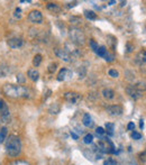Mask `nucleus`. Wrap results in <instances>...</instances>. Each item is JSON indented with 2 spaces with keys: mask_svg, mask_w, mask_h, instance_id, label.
<instances>
[{
  "mask_svg": "<svg viewBox=\"0 0 146 165\" xmlns=\"http://www.w3.org/2000/svg\"><path fill=\"white\" fill-rule=\"evenodd\" d=\"M137 87V89L140 90L143 92V90H146V82H138L137 84H135Z\"/></svg>",
  "mask_w": 146,
  "mask_h": 165,
  "instance_id": "obj_29",
  "label": "nucleus"
},
{
  "mask_svg": "<svg viewBox=\"0 0 146 165\" xmlns=\"http://www.w3.org/2000/svg\"><path fill=\"white\" fill-rule=\"evenodd\" d=\"M66 73H68V70L66 69H62L60 71L58 75H57V81H64L66 79Z\"/></svg>",
  "mask_w": 146,
  "mask_h": 165,
  "instance_id": "obj_21",
  "label": "nucleus"
},
{
  "mask_svg": "<svg viewBox=\"0 0 146 165\" xmlns=\"http://www.w3.org/2000/svg\"><path fill=\"white\" fill-rule=\"evenodd\" d=\"M116 4V1H109L108 5H110V6H113V5H115Z\"/></svg>",
  "mask_w": 146,
  "mask_h": 165,
  "instance_id": "obj_42",
  "label": "nucleus"
},
{
  "mask_svg": "<svg viewBox=\"0 0 146 165\" xmlns=\"http://www.w3.org/2000/svg\"><path fill=\"white\" fill-rule=\"evenodd\" d=\"M23 44H24V41H23V38H20V37H13L8 41V45H9V47H11V48L21 47Z\"/></svg>",
  "mask_w": 146,
  "mask_h": 165,
  "instance_id": "obj_10",
  "label": "nucleus"
},
{
  "mask_svg": "<svg viewBox=\"0 0 146 165\" xmlns=\"http://www.w3.org/2000/svg\"><path fill=\"white\" fill-rule=\"evenodd\" d=\"M133 45H130V44H127V52L128 53H130V52H133Z\"/></svg>",
  "mask_w": 146,
  "mask_h": 165,
  "instance_id": "obj_38",
  "label": "nucleus"
},
{
  "mask_svg": "<svg viewBox=\"0 0 146 165\" xmlns=\"http://www.w3.org/2000/svg\"><path fill=\"white\" fill-rule=\"evenodd\" d=\"M135 63L137 65H144L146 63V50H140L135 56Z\"/></svg>",
  "mask_w": 146,
  "mask_h": 165,
  "instance_id": "obj_9",
  "label": "nucleus"
},
{
  "mask_svg": "<svg viewBox=\"0 0 146 165\" xmlns=\"http://www.w3.org/2000/svg\"><path fill=\"white\" fill-rule=\"evenodd\" d=\"M5 106H6V103H5V101H4L2 99H0V110H1V109L4 108Z\"/></svg>",
  "mask_w": 146,
  "mask_h": 165,
  "instance_id": "obj_39",
  "label": "nucleus"
},
{
  "mask_svg": "<svg viewBox=\"0 0 146 165\" xmlns=\"http://www.w3.org/2000/svg\"><path fill=\"white\" fill-rule=\"evenodd\" d=\"M7 134H8V129L6 127H2L0 129V143L5 142V139L7 138Z\"/></svg>",
  "mask_w": 146,
  "mask_h": 165,
  "instance_id": "obj_20",
  "label": "nucleus"
},
{
  "mask_svg": "<svg viewBox=\"0 0 146 165\" xmlns=\"http://www.w3.org/2000/svg\"><path fill=\"white\" fill-rule=\"evenodd\" d=\"M107 112L111 117H119L122 115L124 110H122V107L119 105H113V106H109L107 108Z\"/></svg>",
  "mask_w": 146,
  "mask_h": 165,
  "instance_id": "obj_7",
  "label": "nucleus"
},
{
  "mask_svg": "<svg viewBox=\"0 0 146 165\" xmlns=\"http://www.w3.org/2000/svg\"><path fill=\"white\" fill-rule=\"evenodd\" d=\"M70 38L71 42L76 45H83L85 43V36H84L83 32L76 27L72 28L70 31Z\"/></svg>",
  "mask_w": 146,
  "mask_h": 165,
  "instance_id": "obj_3",
  "label": "nucleus"
},
{
  "mask_svg": "<svg viewBox=\"0 0 146 165\" xmlns=\"http://www.w3.org/2000/svg\"><path fill=\"white\" fill-rule=\"evenodd\" d=\"M42 60H43V58H42V55H41V54H36V55L34 56V58H33V65L36 66V68L39 66L41 63H42Z\"/></svg>",
  "mask_w": 146,
  "mask_h": 165,
  "instance_id": "obj_18",
  "label": "nucleus"
},
{
  "mask_svg": "<svg viewBox=\"0 0 146 165\" xmlns=\"http://www.w3.org/2000/svg\"><path fill=\"white\" fill-rule=\"evenodd\" d=\"M82 124L85 126V127H92L93 126V120L91 118V116L89 114H84L83 115V118H82Z\"/></svg>",
  "mask_w": 146,
  "mask_h": 165,
  "instance_id": "obj_13",
  "label": "nucleus"
},
{
  "mask_svg": "<svg viewBox=\"0 0 146 165\" xmlns=\"http://www.w3.org/2000/svg\"><path fill=\"white\" fill-rule=\"evenodd\" d=\"M71 136H72V137H73L74 139H78V135H76L74 132H72V133H71Z\"/></svg>",
  "mask_w": 146,
  "mask_h": 165,
  "instance_id": "obj_41",
  "label": "nucleus"
},
{
  "mask_svg": "<svg viewBox=\"0 0 146 165\" xmlns=\"http://www.w3.org/2000/svg\"><path fill=\"white\" fill-rule=\"evenodd\" d=\"M46 8H47V9L50 10V11H52V13H54V14L60 13V11H61V8L58 7V5H57V4H53V2H50V4H47Z\"/></svg>",
  "mask_w": 146,
  "mask_h": 165,
  "instance_id": "obj_15",
  "label": "nucleus"
},
{
  "mask_svg": "<svg viewBox=\"0 0 146 165\" xmlns=\"http://www.w3.org/2000/svg\"><path fill=\"white\" fill-rule=\"evenodd\" d=\"M10 72V69L7 64H1L0 65V76L1 78H5V76L8 75V73Z\"/></svg>",
  "mask_w": 146,
  "mask_h": 165,
  "instance_id": "obj_16",
  "label": "nucleus"
},
{
  "mask_svg": "<svg viewBox=\"0 0 146 165\" xmlns=\"http://www.w3.org/2000/svg\"><path fill=\"white\" fill-rule=\"evenodd\" d=\"M114 58H115L114 55H113V54H110V53H108V52H107V54L105 55V60H106L107 62H113V61H114Z\"/></svg>",
  "mask_w": 146,
  "mask_h": 165,
  "instance_id": "obj_33",
  "label": "nucleus"
},
{
  "mask_svg": "<svg viewBox=\"0 0 146 165\" xmlns=\"http://www.w3.org/2000/svg\"><path fill=\"white\" fill-rule=\"evenodd\" d=\"M109 75L111 76V78H118V76H119V73H118L117 70L110 69V70H109Z\"/></svg>",
  "mask_w": 146,
  "mask_h": 165,
  "instance_id": "obj_31",
  "label": "nucleus"
},
{
  "mask_svg": "<svg viewBox=\"0 0 146 165\" xmlns=\"http://www.w3.org/2000/svg\"><path fill=\"white\" fill-rule=\"evenodd\" d=\"M76 4H78V2H70V4L68 5V7H69V8H72V7L76 6Z\"/></svg>",
  "mask_w": 146,
  "mask_h": 165,
  "instance_id": "obj_40",
  "label": "nucleus"
},
{
  "mask_svg": "<svg viewBox=\"0 0 146 165\" xmlns=\"http://www.w3.org/2000/svg\"><path fill=\"white\" fill-rule=\"evenodd\" d=\"M6 149L7 154L11 157L18 156L21 152V142L17 136H9V138L7 139L6 143Z\"/></svg>",
  "mask_w": 146,
  "mask_h": 165,
  "instance_id": "obj_2",
  "label": "nucleus"
},
{
  "mask_svg": "<svg viewBox=\"0 0 146 165\" xmlns=\"http://www.w3.org/2000/svg\"><path fill=\"white\" fill-rule=\"evenodd\" d=\"M64 99L68 102H70V103H74L75 105V103H78L82 99V95L80 93H76V92H66L64 95Z\"/></svg>",
  "mask_w": 146,
  "mask_h": 165,
  "instance_id": "obj_8",
  "label": "nucleus"
},
{
  "mask_svg": "<svg viewBox=\"0 0 146 165\" xmlns=\"http://www.w3.org/2000/svg\"><path fill=\"white\" fill-rule=\"evenodd\" d=\"M48 112L52 115H56L60 112V106L57 105V103H54V105H52L51 107L48 108Z\"/></svg>",
  "mask_w": 146,
  "mask_h": 165,
  "instance_id": "obj_19",
  "label": "nucleus"
},
{
  "mask_svg": "<svg viewBox=\"0 0 146 165\" xmlns=\"http://www.w3.org/2000/svg\"><path fill=\"white\" fill-rule=\"evenodd\" d=\"M89 45H90V47H91V50L93 52H97V50H98V44H97V42L95 41H93V39H90V42H89Z\"/></svg>",
  "mask_w": 146,
  "mask_h": 165,
  "instance_id": "obj_25",
  "label": "nucleus"
},
{
  "mask_svg": "<svg viewBox=\"0 0 146 165\" xmlns=\"http://www.w3.org/2000/svg\"><path fill=\"white\" fill-rule=\"evenodd\" d=\"M4 93L14 99L18 98H28L29 97V90L23 87V85H15V84H5L4 85Z\"/></svg>",
  "mask_w": 146,
  "mask_h": 165,
  "instance_id": "obj_1",
  "label": "nucleus"
},
{
  "mask_svg": "<svg viewBox=\"0 0 146 165\" xmlns=\"http://www.w3.org/2000/svg\"><path fill=\"white\" fill-rule=\"evenodd\" d=\"M57 69V64L56 63H52L48 65V69H47V71L50 72V73H54L55 71H56Z\"/></svg>",
  "mask_w": 146,
  "mask_h": 165,
  "instance_id": "obj_26",
  "label": "nucleus"
},
{
  "mask_svg": "<svg viewBox=\"0 0 146 165\" xmlns=\"http://www.w3.org/2000/svg\"><path fill=\"white\" fill-rule=\"evenodd\" d=\"M101 95L105 99H107V100H113L115 98V91L111 89H109V88H106V89L102 90Z\"/></svg>",
  "mask_w": 146,
  "mask_h": 165,
  "instance_id": "obj_12",
  "label": "nucleus"
},
{
  "mask_svg": "<svg viewBox=\"0 0 146 165\" xmlns=\"http://www.w3.org/2000/svg\"><path fill=\"white\" fill-rule=\"evenodd\" d=\"M84 17L89 20H95L97 19V14L92 10H84Z\"/></svg>",
  "mask_w": 146,
  "mask_h": 165,
  "instance_id": "obj_17",
  "label": "nucleus"
},
{
  "mask_svg": "<svg viewBox=\"0 0 146 165\" xmlns=\"http://www.w3.org/2000/svg\"><path fill=\"white\" fill-rule=\"evenodd\" d=\"M140 128H143V127H144V124H143V120H140Z\"/></svg>",
  "mask_w": 146,
  "mask_h": 165,
  "instance_id": "obj_43",
  "label": "nucleus"
},
{
  "mask_svg": "<svg viewBox=\"0 0 146 165\" xmlns=\"http://www.w3.org/2000/svg\"><path fill=\"white\" fill-rule=\"evenodd\" d=\"M127 129L128 130H133V129H135V124H134V122H129L127 126Z\"/></svg>",
  "mask_w": 146,
  "mask_h": 165,
  "instance_id": "obj_37",
  "label": "nucleus"
},
{
  "mask_svg": "<svg viewBox=\"0 0 146 165\" xmlns=\"http://www.w3.org/2000/svg\"><path fill=\"white\" fill-rule=\"evenodd\" d=\"M120 4H121V5H120L121 7H122V6H125V5H126V1H121Z\"/></svg>",
  "mask_w": 146,
  "mask_h": 165,
  "instance_id": "obj_44",
  "label": "nucleus"
},
{
  "mask_svg": "<svg viewBox=\"0 0 146 165\" xmlns=\"http://www.w3.org/2000/svg\"><path fill=\"white\" fill-rule=\"evenodd\" d=\"M95 133H97V135H98V136L102 137V136L106 134V130H105V129H103L102 127H98L97 129H95Z\"/></svg>",
  "mask_w": 146,
  "mask_h": 165,
  "instance_id": "obj_30",
  "label": "nucleus"
},
{
  "mask_svg": "<svg viewBox=\"0 0 146 165\" xmlns=\"http://www.w3.org/2000/svg\"><path fill=\"white\" fill-rule=\"evenodd\" d=\"M55 55L57 57H60L61 60H63L64 62H71L72 61V56H71V53L66 48H55Z\"/></svg>",
  "mask_w": 146,
  "mask_h": 165,
  "instance_id": "obj_5",
  "label": "nucleus"
},
{
  "mask_svg": "<svg viewBox=\"0 0 146 165\" xmlns=\"http://www.w3.org/2000/svg\"><path fill=\"white\" fill-rule=\"evenodd\" d=\"M17 80H18V82H21V83L25 82V78H24L23 74H19V75H17Z\"/></svg>",
  "mask_w": 146,
  "mask_h": 165,
  "instance_id": "obj_36",
  "label": "nucleus"
},
{
  "mask_svg": "<svg viewBox=\"0 0 146 165\" xmlns=\"http://www.w3.org/2000/svg\"><path fill=\"white\" fill-rule=\"evenodd\" d=\"M0 117H1L4 122H9V120H10V112H9V109L7 107V105L0 110Z\"/></svg>",
  "mask_w": 146,
  "mask_h": 165,
  "instance_id": "obj_11",
  "label": "nucleus"
},
{
  "mask_svg": "<svg viewBox=\"0 0 146 165\" xmlns=\"http://www.w3.org/2000/svg\"><path fill=\"white\" fill-rule=\"evenodd\" d=\"M132 138H133V139H135V140L142 139V134L137 133V132H133V133H132Z\"/></svg>",
  "mask_w": 146,
  "mask_h": 165,
  "instance_id": "obj_27",
  "label": "nucleus"
},
{
  "mask_svg": "<svg viewBox=\"0 0 146 165\" xmlns=\"http://www.w3.org/2000/svg\"><path fill=\"white\" fill-rule=\"evenodd\" d=\"M9 165H29V163H27L26 161H14Z\"/></svg>",
  "mask_w": 146,
  "mask_h": 165,
  "instance_id": "obj_28",
  "label": "nucleus"
},
{
  "mask_svg": "<svg viewBox=\"0 0 146 165\" xmlns=\"http://www.w3.org/2000/svg\"><path fill=\"white\" fill-rule=\"evenodd\" d=\"M126 93H127L132 99L134 100H137V99H140V97H142V91L140 90L137 89V87L135 85V84H130V85H128L127 88H126Z\"/></svg>",
  "mask_w": 146,
  "mask_h": 165,
  "instance_id": "obj_4",
  "label": "nucleus"
},
{
  "mask_svg": "<svg viewBox=\"0 0 146 165\" xmlns=\"http://www.w3.org/2000/svg\"><path fill=\"white\" fill-rule=\"evenodd\" d=\"M70 20H71V24H73V21H75L74 25H79L80 23H82V20H81L80 18H78V17H72Z\"/></svg>",
  "mask_w": 146,
  "mask_h": 165,
  "instance_id": "obj_34",
  "label": "nucleus"
},
{
  "mask_svg": "<svg viewBox=\"0 0 146 165\" xmlns=\"http://www.w3.org/2000/svg\"><path fill=\"white\" fill-rule=\"evenodd\" d=\"M95 53H97V54H98L99 56L105 57V55L107 54V48H106V46H99Z\"/></svg>",
  "mask_w": 146,
  "mask_h": 165,
  "instance_id": "obj_22",
  "label": "nucleus"
},
{
  "mask_svg": "<svg viewBox=\"0 0 146 165\" xmlns=\"http://www.w3.org/2000/svg\"><path fill=\"white\" fill-rule=\"evenodd\" d=\"M93 142V135H91V134H87L85 136H84V138H83V143L84 144H91Z\"/></svg>",
  "mask_w": 146,
  "mask_h": 165,
  "instance_id": "obj_23",
  "label": "nucleus"
},
{
  "mask_svg": "<svg viewBox=\"0 0 146 165\" xmlns=\"http://www.w3.org/2000/svg\"><path fill=\"white\" fill-rule=\"evenodd\" d=\"M20 13H21L20 8H17V9L15 10V17H16V18H20V16H21V15H20Z\"/></svg>",
  "mask_w": 146,
  "mask_h": 165,
  "instance_id": "obj_35",
  "label": "nucleus"
},
{
  "mask_svg": "<svg viewBox=\"0 0 146 165\" xmlns=\"http://www.w3.org/2000/svg\"><path fill=\"white\" fill-rule=\"evenodd\" d=\"M103 165H117V162L114 159H108L103 162Z\"/></svg>",
  "mask_w": 146,
  "mask_h": 165,
  "instance_id": "obj_32",
  "label": "nucleus"
},
{
  "mask_svg": "<svg viewBox=\"0 0 146 165\" xmlns=\"http://www.w3.org/2000/svg\"><path fill=\"white\" fill-rule=\"evenodd\" d=\"M28 78L32 80L33 82H36L38 80V78H39L38 71L36 69H31V70L28 71Z\"/></svg>",
  "mask_w": 146,
  "mask_h": 165,
  "instance_id": "obj_14",
  "label": "nucleus"
},
{
  "mask_svg": "<svg viewBox=\"0 0 146 165\" xmlns=\"http://www.w3.org/2000/svg\"><path fill=\"white\" fill-rule=\"evenodd\" d=\"M106 129H107L106 132H107L109 135H113L115 130V125L111 124V122H107V124H106Z\"/></svg>",
  "mask_w": 146,
  "mask_h": 165,
  "instance_id": "obj_24",
  "label": "nucleus"
},
{
  "mask_svg": "<svg viewBox=\"0 0 146 165\" xmlns=\"http://www.w3.org/2000/svg\"><path fill=\"white\" fill-rule=\"evenodd\" d=\"M28 19L33 24H42L43 21V15L39 10H33L28 15Z\"/></svg>",
  "mask_w": 146,
  "mask_h": 165,
  "instance_id": "obj_6",
  "label": "nucleus"
}]
</instances>
